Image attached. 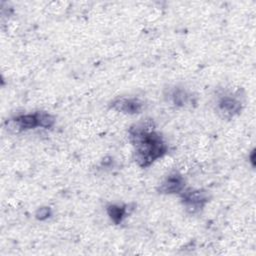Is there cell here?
Returning <instances> with one entry per match:
<instances>
[{
  "label": "cell",
  "instance_id": "cell-1",
  "mask_svg": "<svg viewBox=\"0 0 256 256\" xmlns=\"http://www.w3.org/2000/svg\"><path fill=\"white\" fill-rule=\"evenodd\" d=\"M129 140L134 148V160L141 168H147L168 151L167 143L155 130L152 120H142L128 129Z\"/></svg>",
  "mask_w": 256,
  "mask_h": 256
},
{
  "label": "cell",
  "instance_id": "cell-2",
  "mask_svg": "<svg viewBox=\"0 0 256 256\" xmlns=\"http://www.w3.org/2000/svg\"><path fill=\"white\" fill-rule=\"evenodd\" d=\"M55 124V117L44 111H38L30 114H22L14 117L8 122V129L14 133L34 129L37 127L51 128Z\"/></svg>",
  "mask_w": 256,
  "mask_h": 256
},
{
  "label": "cell",
  "instance_id": "cell-3",
  "mask_svg": "<svg viewBox=\"0 0 256 256\" xmlns=\"http://www.w3.org/2000/svg\"><path fill=\"white\" fill-rule=\"evenodd\" d=\"M181 202L185 210L190 214L200 212L210 200V194L204 189H193L183 191L181 194Z\"/></svg>",
  "mask_w": 256,
  "mask_h": 256
},
{
  "label": "cell",
  "instance_id": "cell-4",
  "mask_svg": "<svg viewBox=\"0 0 256 256\" xmlns=\"http://www.w3.org/2000/svg\"><path fill=\"white\" fill-rule=\"evenodd\" d=\"M243 102L238 93H229L220 96L216 103L217 113L225 119H231L242 110Z\"/></svg>",
  "mask_w": 256,
  "mask_h": 256
},
{
  "label": "cell",
  "instance_id": "cell-5",
  "mask_svg": "<svg viewBox=\"0 0 256 256\" xmlns=\"http://www.w3.org/2000/svg\"><path fill=\"white\" fill-rule=\"evenodd\" d=\"M185 188V179L178 172L169 174L159 185L157 191L160 194H181Z\"/></svg>",
  "mask_w": 256,
  "mask_h": 256
},
{
  "label": "cell",
  "instance_id": "cell-6",
  "mask_svg": "<svg viewBox=\"0 0 256 256\" xmlns=\"http://www.w3.org/2000/svg\"><path fill=\"white\" fill-rule=\"evenodd\" d=\"M110 108L124 114H138L144 108V103L138 98H126L121 97L113 100L110 104Z\"/></svg>",
  "mask_w": 256,
  "mask_h": 256
},
{
  "label": "cell",
  "instance_id": "cell-7",
  "mask_svg": "<svg viewBox=\"0 0 256 256\" xmlns=\"http://www.w3.org/2000/svg\"><path fill=\"white\" fill-rule=\"evenodd\" d=\"M106 211L111 221L116 225L120 224L128 214L127 205L110 204L106 207Z\"/></svg>",
  "mask_w": 256,
  "mask_h": 256
},
{
  "label": "cell",
  "instance_id": "cell-8",
  "mask_svg": "<svg viewBox=\"0 0 256 256\" xmlns=\"http://www.w3.org/2000/svg\"><path fill=\"white\" fill-rule=\"evenodd\" d=\"M168 98L175 106H185L189 102L190 94L182 88L174 87L168 92Z\"/></svg>",
  "mask_w": 256,
  "mask_h": 256
},
{
  "label": "cell",
  "instance_id": "cell-9",
  "mask_svg": "<svg viewBox=\"0 0 256 256\" xmlns=\"http://www.w3.org/2000/svg\"><path fill=\"white\" fill-rule=\"evenodd\" d=\"M35 216L38 220H46L51 216V209L49 207H41L36 211Z\"/></svg>",
  "mask_w": 256,
  "mask_h": 256
}]
</instances>
